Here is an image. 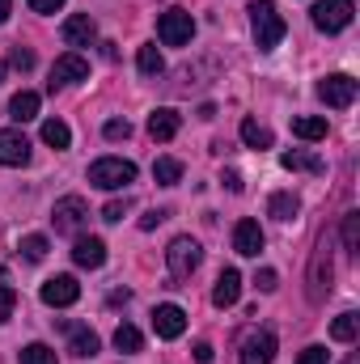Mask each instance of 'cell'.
Here are the masks:
<instances>
[{
	"mask_svg": "<svg viewBox=\"0 0 360 364\" xmlns=\"http://www.w3.org/2000/svg\"><path fill=\"white\" fill-rule=\"evenodd\" d=\"M26 161H30V140L17 127H4L0 132V166H26Z\"/></svg>",
	"mask_w": 360,
	"mask_h": 364,
	"instance_id": "8fae6325",
	"label": "cell"
},
{
	"mask_svg": "<svg viewBox=\"0 0 360 364\" xmlns=\"http://www.w3.org/2000/svg\"><path fill=\"white\" fill-rule=\"evenodd\" d=\"M43 144H51V149H68V144H73V132H68V123H60V119H47V123H43Z\"/></svg>",
	"mask_w": 360,
	"mask_h": 364,
	"instance_id": "4316f807",
	"label": "cell"
},
{
	"mask_svg": "<svg viewBox=\"0 0 360 364\" xmlns=\"http://www.w3.org/2000/svg\"><path fill=\"white\" fill-rule=\"evenodd\" d=\"M115 348H119L123 356H136V352L144 348V335H140V331H136L132 322H123V326L115 331Z\"/></svg>",
	"mask_w": 360,
	"mask_h": 364,
	"instance_id": "cb8c5ba5",
	"label": "cell"
},
{
	"mask_svg": "<svg viewBox=\"0 0 360 364\" xmlns=\"http://www.w3.org/2000/svg\"><path fill=\"white\" fill-rule=\"evenodd\" d=\"M90 182L102 191H123L127 182H136V166L123 157H97L90 166Z\"/></svg>",
	"mask_w": 360,
	"mask_h": 364,
	"instance_id": "7a4b0ae2",
	"label": "cell"
},
{
	"mask_svg": "<svg viewBox=\"0 0 360 364\" xmlns=\"http://www.w3.org/2000/svg\"><path fill=\"white\" fill-rule=\"evenodd\" d=\"M360 335V314H339L335 322H331V339H339V343H352Z\"/></svg>",
	"mask_w": 360,
	"mask_h": 364,
	"instance_id": "484cf974",
	"label": "cell"
},
{
	"mask_svg": "<svg viewBox=\"0 0 360 364\" xmlns=\"http://www.w3.org/2000/svg\"><path fill=\"white\" fill-rule=\"evenodd\" d=\"M26 4H30L34 13H60V9H64V0H26Z\"/></svg>",
	"mask_w": 360,
	"mask_h": 364,
	"instance_id": "74e56055",
	"label": "cell"
},
{
	"mask_svg": "<svg viewBox=\"0 0 360 364\" xmlns=\"http://www.w3.org/2000/svg\"><path fill=\"white\" fill-rule=\"evenodd\" d=\"M136 68H140L144 77H157V73L166 68V60H162V51H157V43H149V47H140V55H136Z\"/></svg>",
	"mask_w": 360,
	"mask_h": 364,
	"instance_id": "f1b7e54d",
	"label": "cell"
},
{
	"mask_svg": "<svg viewBox=\"0 0 360 364\" xmlns=\"http://www.w3.org/2000/svg\"><path fill=\"white\" fill-rule=\"evenodd\" d=\"M21 364H55V352L47 343H30V348H21Z\"/></svg>",
	"mask_w": 360,
	"mask_h": 364,
	"instance_id": "1f68e13d",
	"label": "cell"
},
{
	"mask_svg": "<svg viewBox=\"0 0 360 364\" xmlns=\"http://www.w3.org/2000/svg\"><path fill=\"white\" fill-rule=\"evenodd\" d=\"M275 360V335L271 331H255L242 343V364H271Z\"/></svg>",
	"mask_w": 360,
	"mask_h": 364,
	"instance_id": "7c38bea8",
	"label": "cell"
},
{
	"mask_svg": "<svg viewBox=\"0 0 360 364\" xmlns=\"http://www.w3.org/2000/svg\"><path fill=\"white\" fill-rule=\"evenodd\" d=\"M127 208H132V199H110V203L102 208V220H110V225H115V220H123V216H127Z\"/></svg>",
	"mask_w": 360,
	"mask_h": 364,
	"instance_id": "836d02e7",
	"label": "cell"
},
{
	"mask_svg": "<svg viewBox=\"0 0 360 364\" xmlns=\"http://www.w3.org/2000/svg\"><path fill=\"white\" fill-rule=\"evenodd\" d=\"M60 34H64L68 47H90L93 38H97V26H93L90 13H73V17L60 26Z\"/></svg>",
	"mask_w": 360,
	"mask_h": 364,
	"instance_id": "5bb4252c",
	"label": "cell"
},
{
	"mask_svg": "<svg viewBox=\"0 0 360 364\" xmlns=\"http://www.w3.org/2000/svg\"><path fill=\"white\" fill-rule=\"evenodd\" d=\"M297 364H327V348H305Z\"/></svg>",
	"mask_w": 360,
	"mask_h": 364,
	"instance_id": "f35d334b",
	"label": "cell"
},
{
	"mask_svg": "<svg viewBox=\"0 0 360 364\" xmlns=\"http://www.w3.org/2000/svg\"><path fill=\"white\" fill-rule=\"evenodd\" d=\"M255 284H259V292H275V284H280V275L271 272V267H263V272L255 275Z\"/></svg>",
	"mask_w": 360,
	"mask_h": 364,
	"instance_id": "d590c367",
	"label": "cell"
},
{
	"mask_svg": "<svg viewBox=\"0 0 360 364\" xmlns=\"http://www.w3.org/2000/svg\"><path fill=\"white\" fill-rule=\"evenodd\" d=\"M331 250H327V242L318 246V255H314V263H309V301L314 305H322L327 301V292H331Z\"/></svg>",
	"mask_w": 360,
	"mask_h": 364,
	"instance_id": "ba28073f",
	"label": "cell"
},
{
	"mask_svg": "<svg viewBox=\"0 0 360 364\" xmlns=\"http://www.w3.org/2000/svg\"><path fill=\"white\" fill-rule=\"evenodd\" d=\"M238 296H242V275L233 272V267H225V272L216 275L212 305H216V309H229V305H238Z\"/></svg>",
	"mask_w": 360,
	"mask_h": 364,
	"instance_id": "2e32d148",
	"label": "cell"
},
{
	"mask_svg": "<svg viewBox=\"0 0 360 364\" xmlns=\"http://www.w3.org/2000/svg\"><path fill=\"white\" fill-rule=\"evenodd\" d=\"M17 250H21V259H26V263H43V259H47V250H51V242H47L43 233H30V237H21V246H17Z\"/></svg>",
	"mask_w": 360,
	"mask_h": 364,
	"instance_id": "83f0119b",
	"label": "cell"
},
{
	"mask_svg": "<svg viewBox=\"0 0 360 364\" xmlns=\"http://www.w3.org/2000/svg\"><path fill=\"white\" fill-rule=\"evenodd\" d=\"M280 166H284V170H305V174H322V170H327V166H322V157H314V153H301V149L284 153V157H280Z\"/></svg>",
	"mask_w": 360,
	"mask_h": 364,
	"instance_id": "7402d4cb",
	"label": "cell"
},
{
	"mask_svg": "<svg viewBox=\"0 0 360 364\" xmlns=\"http://www.w3.org/2000/svg\"><path fill=\"white\" fill-rule=\"evenodd\" d=\"M162 220H166V212H144V216H140V229H157Z\"/></svg>",
	"mask_w": 360,
	"mask_h": 364,
	"instance_id": "ab89813d",
	"label": "cell"
},
{
	"mask_svg": "<svg viewBox=\"0 0 360 364\" xmlns=\"http://www.w3.org/2000/svg\"><path fill=\"white\" fill-rule=\"evenodd\" d=\"M9 114H13L17 123H26V119H34V114H38V93H30V90L13 93V97H9Z\"/></svg>",
	"mask_w": 360,
	"mask_h": 364,
	"instance_id": "603a6c76",
	"label": "cell"
},
{
	"mask_svg": "<svg viewBox=\"0 0 360 364\" xmlns=\"http://www.w3.org/2000/svg\"><path fill=\"white\" fill-rule=\"evenodd\" d=\"M153 331L162 339H179L182 331H186V314H182L179 305H157L153 309Z\"/></svg>",
	"mask_w": 360,
	"mask_h": 364,
	"instance_id": "9a60e30c",
	"label": "cell"
},
{
	"mask_svg": "<svg viewBox=\"0 0 360 364\" xmlns=\"http://www.w3.org/2000/svg\"><path fill=\"white\" fill-rule=\"evenodd\" d=\"M225 186H229V191H242V174H233V170H229V174H225Z\"/></svg>",
	"mask_w": 360,
	"mask_h": 364,
	"instance_id": "b9f144b4",
	"label": "cell"
},
{
	"mask_svg": "<svg viewBox=\"0 0 360 364\" xmlns=\"http://www.w3.org/2000/svg\"><path fill=\"white\" fill-rule=\"evenodd\" d=\"M153 178L162 182V186L182 182V161H179V157H157V161H153Z\"/></svg>",
	"mask_w": 360,
	"mask_h": 364,
	"instance_id": "d4e9b609",
	"label": "cell"
},
{
	"mask_svg": "<svg viewBox=\"0 0 360 364\" xmlns=\"http://www.w3.org/2000/svg\"><path fill=\"white\" fill-rule=\"evenodd\" d=\"M85 77H90V60L77 55V51H68V55H60V60L51 64V90H55V85H77V81H85Z\"/></svg>",
	"mask_w": 360,
	"mask_h": 364,
	"instance_id": "30bf717a",
	"label": "cell"
},
{
	"mask_svg": "<svg viewBox=\"0 0 360 364\" xmlns=\"http://www.w3.org/2000/svg\"><path fill=\"white\" fill-rule=\"evenodd\" d=\"M250 30H255L259 51H275L284 43V34H288V21L280 17V9L271 0H255L250 4Z\"/></svg>",
	"mask_w": 360,
	"mask_h": 364,
	"instance_id": "6da1fadb",
	"label": "cell"
},
{
	"mask_svg": "<svg viewBox=\"0 0 360 364\" xmlns=\"http://www.w3.org/2000/svg\"><path fill=\"white\" fill-rule=\"evenodd\" d=\"M85 220H90V203H85L81 195H64V199L51 208V225H55V233H77Z\"/></svg>",
	"mask_w": 360,
	"mask_h": 364,
	"instance_id": "8992f818",
	"label": "cell"
},
{
	"mask_svg": "<svg viewBox=\"0 0 360 364\" xmlns=\"http://www.w3.org/2000/svg\"><path fill=\"white\" fill-rule=\"evenodd\" d=\"M13 309H17V292H13L9 284H0V322H4Z\"/></svg>",
	"mask_w": 360,
	"mask_h": 364,
	"instance_id": "e575fe53",
	"label": "cell"
},
{
	"mask_svg": "<svg viewBox=\"0 0 360 364\" xmlns=\"http://www.w3.org/2000/svg\"><path fill=\"white\" fill-rule=\"evenodd\" d=\"M97 335L93 331H85V326H77L73 331V356H81V360H90V356H97Z\"/></svg>",
	"mask_w": 360,
	"mask_h": 364,
	"instance_id": "f546056e",
	"label": "cell"
},
{
	"mask_svg": "<svg viewBox=\"0 0 360 364\" xmlns=\"http://www.w3.org/2000/svg\"><path fill=\"white\" fill-rule=\"evenodd\" d=\"M9 9H13V0H0V21L9 17Z\"/></svg>",
	"mask_w": 360,
	"mask_h": 364,
	"instance_id": "7bdbcfd3",
	"label": "cell"
},
{
	"mask_svg": "<svg viewBox=\"0 0 360 364\" xmlns=\"http://www.w3.org/2000/svg\"><path fill=\"white\" fill-rule=\"evenodd\" d=\"M318 97H322L327 106H335V110H344V106H352V102H356V81H352L348 73H335V77H322V81H318Z\"/></svg>",
	"mask_w": 360,
	"mask_h": 364,
	"instance_id": "52a82bcc",
	"label": "cell"
},
{
	"mask_svg": "<svg viewBox=\"0 0 360 364\" xmlns=\"http://www.w3.org/2000/svg\"><path fill=\"white\" fill-rule=\"evenodd\" d=\"M344 246H348V255H360V212L344 216Z\"/></svg>",
	"mask_w": 360,
	"mask_h": 364,
	"instance_id": "4dcf8cb0",
	"label": "cell"
},
{
	"mask_svg": "<svg viewBox=\"0 0 360 364\" xmlns=\"http://www.w3.org/2000/svg\"><path fill=\"white\" fill-rule=\"evenodd\" d=\"M242 144L263 153V149H271V144H275V136H271V132L263 127V123H259V119H242Z\"/></svg>",
	"mask_w": 360,
	"mask_h": 364,
	"instance_id": "ffe728a7",
	"label": "cell"
},
{
	"mask_svg": "<svg viewBox=\"0 0 360 364\" xmlns=\"http://www.w3.org/2000/svg\"><path fill=\"white\" fill-rule=\"evenodd\" d=\"M13 68L30 73V68H34V51H21V47H17V51H13Z\"/></svg>",
	"mask_w": 360,
	"mask_h": 364,
	"instance_id": "8d00e7d4",
	"label": "cell"
},
{
	"mask_svg": "<svg viewBox=\"0 0 360 364\" xmlns=\"http://www.w3.org/2000/svg\"><path fill=\"white\" fill-rule=\"evenodd\" d=\"M179 127H182V119H179V110H170V106H162V110L149 114V136L153 140H174Z\"/></svg>",
	"mask_w": 360,
	"mask_h": 364,
	"instance_id": "ac0fdd59",
	"label": "cell"
},
{
	"mask_svg": "<svg viewBox=\"0 0 360 364\" xmlns=\"http://www.w3.org/2000/svg\"><path fill=\"white\" fill-rule=\"evenodd\" d=\"M0 279H4V263H0Z\"/></svg>",
	"mask_w": 360,
	"mask_h": 364,
	"instance_id": "f6af8a7d",
	"label": "cell"
},
{
	"mask_svg": "<svg viewBox=\"0 0 360 364\" xmlns=\"http://www.w3.org/2000/svg\"><path fill=\"white\" fill-rule=\"evenodd\" d=\"M0 81H4V64H0Z\"/></svg>",
	"mask_w": 360,
	"mask_h": 364,
	"instance_id": "ee69618b",
	"label": "cell"
},
{
	"mask_svg": "<svg viewBox=\"0 0 360 364\" xmlns=\"http://www.w3.org/2000/svg\"><path fill=\"white\" fill-rule=\"evenodd\" d=\"M73 259H77V267L97 272V267L106 263V242H102V237H77V246H73Z\"/></svg>",
	"mask_w": 360,
	"mask_h": 364,
	"instance_id": "e0dca14e",
	"label": "cell"
},
{
	"mask_svg": "<svg viewBox=\"0 0 360 364\" xmlns=\"http://www.w3.org/2000/svg\"><path fill=\"white\" fill-rule=\"evenodd\" d=\"M102 136H106V140H127V136H132V123H127V119H110V123L102 127Z\"/></svg>",
	"mask_w": 360,
	"mask_h": 364,
	"instance_id": "d6a6232c",
	"label": "cell"
},
{
	"mask_svg": "<svg viewBox=\"0 0 360 364\" xmlns=\"http://www.w3.org/2000/svg\"><path fill=\"white\" fill-rule=\"evenodd\" d=\"M195 360H199V364H212V343H203V339H199V343H195Z\"/></svg>",
	"mask_w": 360,
	"mask_h": 364,
	"instance_id": "60d3db41",
	"label": "cell"
},
{
	"mask_svg": "<svg viewBox=\"0 0 360 364\" xmlns=\"http://www.w3.org/2000/svg\"><path fill=\"white\" fill-rule=\"evenodd\" d=\"M292 136L297 140H327V119L322 114H297L292 119Z\"/></svg>",
	"mask_w": 360,
	"mask_h": 364,
	"instance_id": "d6986e66",
	"label": "cell"
},
{
	"mask_svg": "<svg viewBox=\"0 0 360 364\" xmlns=\"http://www.w3.org/2000/svg\"><path fill=\"white\" fill-rule=\"evenodd\" d=\"M309 21L322 30V34H339L352 26V0H318L309 9Z\"/></svg>",
	"mask_w": 360,
	"mask_h": 364,
	"instance_id": "277c9868",
	"label": "cell"
},
{
	"mask_svg": "<svg viewBox=\"0 0 360 364\" xmlns=\"http://www.w3.org/2000/svg\"><path fill=\"white\" fill-rule=\"evenodd\" d=\"M233 250L238 255H246V259H255L259 250H263V229H259V220H238L233 225Z\"/></svg>",
	"mask_w": 360,
	"mask_h": 364,
	"instance_id": "4fadbf2b",
	"label": "cell"
},
{
	"mask_svg": "<svg viewBox=\"0 0 360 364\" xmlns=\"http://www.w3.org/2000/svg\"><path fill=\"white\" fill-rule=\"evenodd\" d=\"M166 263H170L174 279H191V275L199 272V263H203V250H199L195 237H174L170 250H166Z\"/></svg>",
	"mask_w": 360,
	"mask_h": 364,
	"instance_id": "3957f363",
	"label": "cell"
},
{
	"mask_svg": "<svg viewBox=\"0 0 360 364\" xmlns=\"http://www.w3.org/2000/svg\"><path fill=\"white\" fill-rule=\"evenodd\" d=\"M191 34H195V21H191L186 9H170V13L157 17V38H162L166 47H186Z\"/></svg>",
	"mask_w": 360,
	"mask_h": 364,
	"instance_id": "5b68a950",
	"label": "cell"
},
{
	"mask_svg": "<svg viewBox=\"0 0 360 364\" xmlns=\"http://www.w3.org/2000/svg\"><path fill=\"white\" fill-rule=\"evenodd\" d=\"M268 212L275 216V220H292L297 212H301V199L292 195V191H275L268 199Z\"/></svg>",
	"mask_w": 360,
	"mask_h": 364,
	"instance_id": "44dd1931",
	"label": "cell"
},
{
	"mask_svg": "<svg viewBox=\"0 0 360 364\" xmlns=\"http://www.w3.org/2000/svg\"><path fill=\"white\" fill-rule=\"evenodd\" d=\"M77 301H81V284H77L73 275H51V279L43 284V305L64 309V305H77Z\"/></svg>",
	"mask_w": 360,
	"mask_h": 364,
	"instance_id": "9c48e42d",
	"label": "cell"
}]
</instances>
